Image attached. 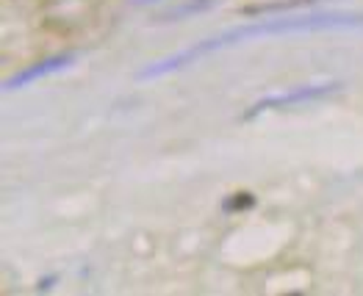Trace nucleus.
<instances>
[{
  "label": "nucleus",
  "mask_w": 363,
  "mask_h": 296,
  "mask_svg": "<svg viewBox=\"0 0 363 296\" xmlns=\"http://www.w3.org/2000/svg\"><path fill=\"white\" fill-rule=\"evenodd\" d=\"M363 28V14L358 11H316V14H286L277 17L272 14V20H255L250 25H239V28L222 30L216 36L200 39L191 47H186L175 56L155 61L150 67H145L139 72V81H152V78H164L172 75L178 69H186L189 64L200 61L208 53L225 50V47H236L244 42L261 39V36H286V33H316V30H361Z\"/></svg>",
  "instance_id": "nucleus-1"
},
{
  "label": "nucleus",
  "mask_w": 363,
  "mask_h": 296,
  "mask_svg": "<svg viewBox=\"0 0 363 296\" xmlns=\"http://www.w3.org/2000/svg\"><path fill=\"white\" fill-rule=\"evenodd\" d=\"M338 89H341L338 81H328V84H303V86H294V89L267 94L244 111V119H255L267 114V111H283V108H294V106H303V103H313V100H322V97H328Z\"/></svg>",
  "instance_id": "nucleus-2"
},
{
  "label": "nucleus",
  "mask_w": 363,
  "mask_h": 296,
  "mask_svg": "<svg viewBox=\"0 0 363 296\" xmlns=\"http://www.w3.org/2000/svg\"><path fill=\"white\" fill-rule=\"evenodd\" d=\"M75 53H59V56H48V59L36 61V64H30L26 67L23 72H17V75H11L9 81H6V91H17L23 89V86H30L33 81H39V78H48V75H53V72H61V69H67V67H72L75 64Z\"/></svg>",
  "instance_id": "nucleus-3"
},
{
  "label": "nucleus",
  "mask_w": 363,
  "mask_h": 296,
  "mask_svg": "<svg viewBox=\"0 0 363 296\" xmlns=\"http://www.w3.org/2000/svg\"><path fill=\"white\" fill-rule=\"evenodd\" d=\"M319 0H274V3H255V6H244L242 11L247 17H264V14H283V11H294V8H305L313 6Z\"/></svg>",
  "instance_id": "nucleus-4"
},
{
  "label": "nucleus",
  "mask_w": 363,
  "mask_h": 296,
  "mask_svg": "<svg viewBox=\"0 0 363 296\" xmlns=\"http://www.w3.org/2000/svg\"><path fill=\"white\" fill-rule=\"evenodd\" d=\"M216 6V0H183L178 3L175 8H169V11H164L161 17H158V23H178V20H189V17H194V14H203V11H208Z\"/></svg>",
  "instance_id": "nucleus-5"
},
{
  "label": "nucleus",
  "mask_w": 363,
  "mask_h": 296,
  "mask_svg": "<svg viewBox=\"0 0 363 296\" xmlns=\"http://www.w3.org/2000/svg\"><path fill=\"white\" fill-rule=\"evenodd\" d=\"M255 205V197L250 191H242V194H233L225 200V210H247V207Z\"/></svg>",
  "instance_id": "nucleus-6"
},
{
  "label": "nucleus",
  "mask_w": 363,
  "mask_h": 296,
  "mask_svg": "<svg viewBox=\"0 0 363 296\" xmlns=\"http://www.w3.org/2000/svg\"><path fill=\"white\" fill-rule=\"evenodd\" d=\"M53 283H56V277H50V280H42V283H39V291H48V288H53Z\"/></svg>",
  "instance_id": "nucleus-7"
},
{
  "label": "nucleus",
  "mask_w": 363,
  "mask_h": 296,
  "mask_svg": "<svg viewBox=\"0 0 363 296\" xmlns=\"http://www.w3.org/2000/svg\"><path fill=\"white\" fill-rule=\"evenodd\" d=\"M136 6H147V3H158V0H133Z\"/></svg>",
  "instance_id": "nucleus-8"
}]
</instances>
